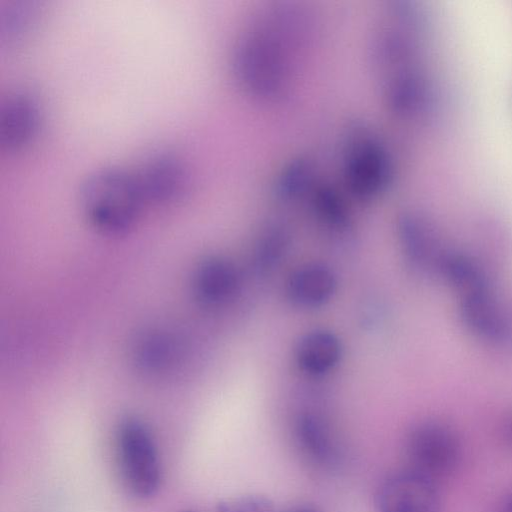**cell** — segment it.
<instances>
[{"label": "cell", "mask_w": 512, "mask_h": 512, "mask_svg": "<svg viewBox=\"0 0 512 512\" xmlns=\"http://www.w3.org/2000/svg\"><path fill=\"white\" fill-rule=\"evenodd\" d=\"M377 512H440L438 483L406 468L387 476L375 494Z\"/></svg>", "instance_id": "4"}, {"label": "cell", "mask_w": 512, "mask_h": 512, "mask_svg": "<svg viewBox=\"0 0 512 512\" xmlns=\"http://www.w3.org/2000/svg\"><path fill=\"white\" fill-rule=\"evenodd\" d=\"M120 470L128 489L147 498L156 493L161 468L155 441L146 424L136 417L124 418L117 431Z\"/></svg>", "instance_id": "2"}, {"label": "cell", "mask_w": 512, "mask_h": 512, "mask_svg": "<svg viewBox=\"0 0 512 512\" xmlns=\"http://www.w3.org/2000/svg\"><path fill=\"white\" fill-rule=\"evenodd\" d=\"M41 121L37 99L27 91L10 92L0 106V146L8 152L33 142Z\"/></svg>", "instance_id": "6"}, {"label": "cell", "mask_w": 512, "mask_h": 512, "mask_svg": "<svg viewBox=\"0 0 512 512\" xmlns=\"http://www.w3.org/2000/svg\"><path fill=\"white\" fill-rule=\"evenodd\" d=\"M494 512H512V492L506 494L499 500Z\"/></svg>", "instance_id": "15"}, {"label": "cell", "mask_w": 512, "mask_h": 512, "mask_svg": "<svg viewBox=\"0 0 512 512\" xmlns=\"http://www.w3.org/2000/svg\"><path fill=\"white\" fill-rule=\"evenodd\" d=\"M290 243V233L281 224H271L265 228L255 244L252 265L258 273L273 269L282 259Z\"/></svg>", "instance_id": "11"}, {"label": "cell", "mask_w": 512, "mask_h": 512, "mask_svg": "<svg viewBox=\"0 0 512 512\" xmlns=\"http://www.w3.org/2000/svg\"><path fill=\"white\" fill-rule=\"evenodd\" d=\"M217 512H276L273 501L260 494H244L220 500Z\"/></svg>", "instance_id": "14"}, {"label": "cell", "mask_w": 512, "mask_h": 512, "mask_svg": "<svg viewBox=\"0 0 512 512\" xmlns=\"http://www.w3.org/2000/svg\"><path fill=\"white\" fill-rule=\"evenodd\" d=\"M135 357L144 370L161 371L172 361V341L163 333L147 334L138 342Z\"/></svg>", "instance_id": "12"}, {"label": "cell", "mask_w": 512, "mask_h": 512, "mask_svg": "<svg viewBox=\"0 0 512 512\" xmlns=\"http://www.w3.org/2000/svg\"><path fill=\"white\" fill-rule=\"evenodd\" d=\"M239 276L235 266L221 256H209L196 267L192 277L195 297L208 306L228 301L236 292Z\"/></svg>", "instance_id": "8"}, {"label": "cell", "mask_w": 512, "mask_h": 512, "mask_svg": "<svg viewBox=\"0 0 512 512\" xmlns=\"http://www.w3.org/2000/svg\"><path fill=\"white\" fill-rule=\"evenodd\" d=\"M144 203L166 204L179 199L187 186V172L173 153L153 152L133 173Z\"/></svg>", "instance_id": "5"}, {"label": "cell", "mask_w": 512, "mask_h": 512, "mask_svg": "<svg viewBox=\"0 0 512 512\" xmlns=\"http://www.w3.org/2000/svg\"><path fill=\"white\" fill-rule=\"evenodd\" d=\"M294 439L300 454L313 467L331 471L340 465V444L330 426L319 415L301 413L294 423Z\"/></svg>", "instance_id": "7"}, {"label": "cell", "mask_w": 512, "mask_h": 512, "mask_svg": "<svg viewBox=\"0 0 512 512\" xmlns=\"http://www.w3.org/2000/svg\"><path fill=\"white\" fill-rule=\"evenodd\" d=\"M342 347L330 331L314 330L305 334L296 346V360L302 370L319 375L330 371L339 361Z\"/></svg>", "instance_id": "10"}, {"label": "cell", "mask_w": 512, "mask_h": 512, "mask_svg": "<svg viewBox=\"0 0 512 512\" xmlns=\"http://www.w3.org/2000/svg\"><path fill=\"white\" fill-rule=\"evenodd\" d=\"M182 512H194V511H191V510H186V511H182Z\"/></svg>", "instance_id": "18"}, {"label": "cell", "mask_w": 512, "mask_h": 512, "mask_svg": "<svg viewBox=\"0 0 512 512\" xmlns=\"http://www.w3.org/2000/svg\"><path fill=\"white\" fill-rule=\"evenodd\" d=\"M405 451L408 468L437 483L453 475L462 460V444L458 435L437 421L415 425L406 437Z\"/></svg>", "instance_id": "3"}, {"label": "cell", "mask_w": 512, "mask_h": 512, "mask_svg": "<svg viewBox=\"0 0 512 512\" xmlns=\"http://www.w3.org/2000/svg\"><path fill=\"white\" fill-rule=\"evenodd\" d=\"M505 445L512 449V420L506 425L504 429Z\"/></svg>", "instance_id": "16"}, {"label": "cell", "mask_w": 512, "mask_h": 512, "mask_svg": "<svg viewBox=\"0 0 512 512\" xmlns=\"http://www.w3.org/2000/svg\"><path fill=\"white\" fill-rule=\"evenodd\" d=\"M79 201L88 221L113 235L129 230L144 204L134 174L113 167L89 174L81 184Z\"/></svg>", "instance_id": "1"}, {"label": "cell", "mask_w": 512, "mask_h": 512, "mask_svg": "<svg viewBox=\"0 0 512 512\" xmlns=\"http://www.w3.org/2000/svg\"><path fill=\"white\" fill-rule=\"evenodd\" d=\"M336 287V276L329 267L310 263L291 274L286 292L293 304L303 308H315L329 301Z\"/></svg>", "instance_id": "9"}, {"label": "cell", "mask_w": 512, "mask_h": 512, "mask_svg": "<svg viewBox=\"0 0 512 512\" xmlns=\"http://www.w3.org/2000/svg\"><path fill=\"white\" fill-rule=\"evenodd\" d=\"M285 512H320L318 509L308 505H298L291 507Z\"/></svg>", "instance_id": "17"}, {"label": "cell", "mask_w": 512, "mask_h": 512, "mask_svg": "<svg viewBox=\"0 0 512 512\" xmlns=\"http://www.w3.org/2000/svg\"><path fill=\"white\" fill-rule=\"evenodd\" d=\"M34 9L29 2L12 1L1 9L0 34L8 42L15 41L25 33L32 22Z\"/></svg>", "instance_id": "13"}]
</instances>
